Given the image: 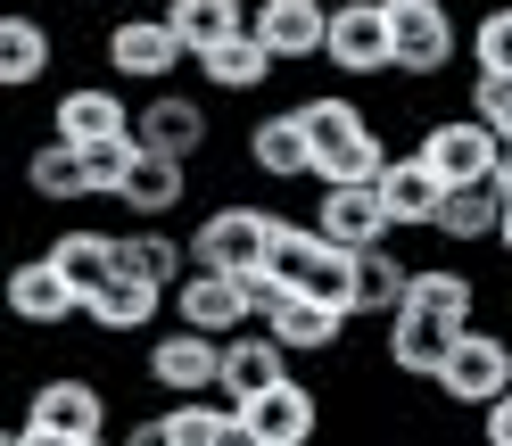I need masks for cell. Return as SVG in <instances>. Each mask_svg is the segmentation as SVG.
<instances>
[{
    "instance_id": "cell-1",
    "label": "cell",
    "mask_w": 512,
    "mask_h": 446,
    "mask_svg": "<svg viewBox=\"0 0 512 446\" xmlns=\"http://www.w3.org/2000/svg\"><path fill=\"white\" fill-rule=\"evenodd\" d=\"M0 438L9 446H100L108 438V389L83 372H50Z\"/></svg>"
},
{
    "instance_id": "cell-2",
    "label": "cell",
    "mask_w": 512,
    "mask_h": 446,
    "mask_svg": "<svg viewBox=\"0 0 512 446\" xmlns=\"http://www.w3.org/2000/svg\"><path fill=\"white\" fill-rule=\"evenodd\" d=\"M273 207H248V199H215L199 223H190V265H223V273H256L273 257Z\"/></svg>"
},
{
    "instance_id": "cell-3",
    "label": "cell",
    "mask_w": 512,
    "mask_h": 446,
    "mask_svg": "<svg viewBox=\"0 0 512 446\" xmlns=\"http://www.w3.org/2000/svg\"><path fill=\"white\" fill-rule=\"evenodd\" d=\"M430 389L455 405V413H479V405H496L512 389V331H488V323H463L455 339V356H446V372L430 380Z\"/></svg>"
},
{
    "instance_id": "cell-4",
    "label": "cell",
    "mask_w": 512,
    "mask_h": 446,
    "mask_svg": "<svg viewBox=\"0 0 512 446\" xmlns=\"http://www.w3.org/2000/svg\"><path fill=\"white\" fill-rule=\"evenodd\" d=\"M323 58L347 83H372V75H397V25H389V0H331V42Z\"/></svg>"
},
{
    "instance_id": "cell-5",
    "label": "cell",
    "mask_w": 512,
    "mask_h": 446,
    "mask_svg": "<svg viewBox=\"0 0 512 446\" xmlns=\"http://www.w3.org/2000/svg\"><path fill=\"white\" fill-rule=\"evenodd\" d=\"M389 25H397V75L405 83H438L463 58V25L446 0H389Z\"/></svg>"
},
{
    "instance_id": "cell-6",
    "label": "cell",
    "mask_w": 512,
    "mask_h": 446,
    "mask_svg": "<svg viewBox=\"0 0 512 446\" xmlns=\"http://www.w3.org/2000/svg\"><path fill=\"white\" fill-rule=\"evenodd\" d=\"M100 58H108L116 83H174L182 58H190V42L174 34V17L157 9V17H116L108 42H100Z\"/></svg>"
},
{
    "instance_id": "cell-7",
    "label": "cell",
    "mask_w": 512,
    "mask_h": 446,
    "mask_svg": "<svg viewBox=\"0 0 512 446\" xmlns=\"http://www.w3.org/2000/svg\"><path fill=\"white\" fill-rule=\"evenodd\" d=\"M141 372H149V389H157V397H199V389H223V339H215V331H199V323H174V331H157V339H149Z\"/></svg>"
},
{
    "instance_id": "cell-8",
    "label": "cell",
    "mask_w": 512,
    "mask_h": 446,
    "mask_svg": "<svg viewBox=\"0 0 512 446\" xmlns=\"http://www.w3.org/2000/svg\"><path fill=\"white\" fill-rule=\"evenodd\" d=\"M133 446H240V405L223 389H199V397H166V413L124 430Z\"/></svg>"
},
{
    "instance_id": "cell-9",
    "label": "cell",
    "mask_w": 512,
    "mask_h": 446,
    "mask_svg": "<svg viewBox=\"0 0 512 446\" xmlns=\"http://www.w3.org/2000/svg\"><path fill=\"white\" fill-rule=\"evenodd\" d=\"M430 157V166L446 174V182H488L496 166H504V133L479 108H463V116H438V124H422V141H413Z\"/></svg>"
},
{
    "instance_id": "cell-10",
    "label": "cell",
    "mask_w": 512,
    "mask_h": 446,
    "mask_svg": "<svg viewBox=\"0 0 512 446\" xmlns=\"http://www.w3.org/2000/svg\"><path fill=\"white\" fill-rule=\"evenodd\" d=\"M174 323H199L215 339H232L256 323V298H248V273H223V265H190L174 281Z\"/></svg>"
},
{
    "instance_id": "cell-11",
    "label": "cell",
    "mask_w": 512,
    "mask_h": 446,
    "mask_svg": "<svg viewBox=\"0 0 512 446\" xmlns=\"http://www.w3.org/2000/svg\"><path fill=\"white\" fill-rule=\"evenodd\" d=\"M0 298H9V314H17L25 331H67L75 314H83V290L58 273L50 248H42V257H17V273L0 281Z\"/></svg>"
},
{
    "instance_id": "cell-12",
    "label": "cell",
    "mask_w": 512,
    "mask_h": 446,
    "mask_svg": "<svg viewBox=\"0 0 512 446\" xmlns=\"http://www.w3.org/2000/svg\"><path fill=\"white\" fill-rule=\"evenodd\" d=\"M314 430H323V397H314L298 372L240 405V446H306Z\"/></svg>"
},
{
    "instance_id": "cell-13",
    "label": "cell",
    "mask_w": 512,
    "mask_h": 446,
    "mask_svg": "<svg viewBox=\"0 0 512 446\" xmlns=\"http://www.w3.org/2000/svg\"><path fill=\"white\" fill-rule=\"evenodd\" d=\"M455 339H463V323H446V314H430V306H397L389 314V339H380V356H389V372L397 380H438L446 372V356H455Z\"/></svg>"
},
{
    "instance_id": "cell-14",
    "label": "cell",
    "mask_w": 512,
    "mask_h": 446,
    "mask_svg": "<svg viewBox=\"0 0 512 446\" xmlns=\"http://www.w3.org/2000/svg\"><path fill=\"white\" fill-rule=\"evenodd\" d=\"M248 34L265 42L281 67H306L331 42V0H248Z\"/></svg>"
},
{
    "instance_id": "cell-15",
    "label": "cell",
    "mask_w": 512,
    "mask_h": 446,
    "mask_svg": "<svg viewBox=\"0 0 512 446\" xmlns=\"http://www.w3.org/2000/svg\"><path fill=\"white\" fill-rule=\"evenodd\" d=\"M133 116H141V108L124 100L116 83H67V91L50 100V133L75 141V149H91V141H124V133H133Z\"/></svg>"
},
{
    "instance_id": "cell-16",
    "label": "cell",
    "mask_w": 512,
    "mask_h": 446,
    "mask_svg": "<svg viewBox=\"0 0 512 446\" xmlns=\"http://www.w3.org/2000/svg\"><path fill=\"white\" fill-rule=\"evenodd\" d=\"M306 215L323 223V240H339V248H372V240L397 232L389 199H380V182H323V199H314Z\"/></svg>"
},
{
    "instance_id": "cell-17",
    "label": "cell",
    "mask_w": 512,
    "mask_h": 446,
    "mask_svg": "<svg viewBox=\"0 0 512 446\" xmlns=\"http://www.w3.org/2000/svg\"><path fill=\"white\" fill-rule=\"evenodd\" d=\"M166 306H174V290H166V281H141V273H108L100 290L83 298V323H91V331H108V339H133V331H149Z\"/></svg>"
},
{
    "instance_id": "cell-18",
    "label": "cell",
    "mask_w": 512,
    "mask_h": 446,
    "mask_svg": "<svg viewBox=\"0 0 512 446\" xmlns=\"http://www.w3.org/2000/svg\"><path fill=\"white\" fill-rule=\"evenodd\" d=\"M273 323V339L290 347V356H339V339H347V323H356V314H347L339 298H314V290H281V306L265 314Z\"/></svg>"
},
{
    "instance_id": "cell-19",
    "label": "cell",
    "mask_w": 512,
    "mask_h": 446,
    "mask_svg": "<svg viewBox=\"0 0 512 446\" xmlns=\"http://www.w3.org/2000/svg\"><path fill=\"white\" fill-rule=\"evenodd\" d=\"M133 133L149 149H174V157H199L215 141V108L199 100V91H149L141 116H133Z\"/></svg>"
},
{
    "instance_id": "cell-20",
    "label": "cell",
    "mask_w": 512,
    "mask_h": 446,
    "mask_svg": "<svg viewBox=\"0 0 512 446\" xmlns=\"http://www.w3.org/2000/svg\"><path fill=\"white\" fill-rule=\"evenodd\" d=\"M248 174H265V182H314V141H306V116L298 108H265L248 124Z\"/></svg>"
},
{
    "instance_id": "cell-21",
    "label": "cell",
    "mask_w": 512,
    "mask_h": 446,
    "mask_svg": "<svg viewBox=\"0 0 512 446\" xmlns=\"http://www.w3.org/2000/svg\"><path fill=\"white\" fill-rule=\"evenodd\" d=\"M290 364H298V356L273 339V323H248V331L223 339V397H232V405L265 397L273 380H290Z\"/></svg>"
},
{
    "instance_id": "cell-22",
    "label": "cell",
    "mask_w": 512,
    "mask_h": 446,
    "mask_svg": "<svg viewBox=\"0 0 512 446\" xmlns=\"http://www.w3.org/2000/svg\"><path fill=\"white\" fill-rule=\"evenodd\" d=\"M190 67H199V83H215L223 100H256V91L273 83V67H281V58H273L265 42H256L248 25H240V34H223V42H207L199 58H190Z\"/></svg>"
},
{
    "instance_id": "cell-23",
    "label": "cell",
    "mask_w": 512,
    "mask_h": 446,
    "mask_svg": "<svg viewBox=\"0 0 512 446\" xmlns=\"http://www.w3.org/2000/svg\"><path fill=\"white\" fill-rule=\"evenodd\" d=\"M380 199H389L397 232H430V223H438V199H446V174L430 166L422 149H397L389 166H380Z\"/></svg>"
},
{
    "instance_id": "cell-24",
    "label": "cell",
    "mask_w": 512,
    "mask_h": 446,
    "mask_svg": "<svg viewBox=\"0 0 512 446\" xmlns=\"http://www.w3.org/2000/svg\"><path fill=\"white\" fill-rule=\"evenodd\" d=\"M504 207H512V190H504L496 174H488V182H446V199H438V223H430V232H438L446 248H479V240H496Z\"/></svg>"
},
{
    "instance_id": "cell-25",
    "label": "cell",
    "mask_w": 512,
    "mask_h": 446,
    "mask_svg": "<svg viewBox=\"0 0 512 446\" xmlns=\"http://www.w3.org/2000/svg\"><path fill=\"white\" fill-rule=\"evenodd\" d=\"M182 199H190V157H174V149H149V141H141L133 174H124V190H116V207L157 223V215H182Z\"/></svg>"
},
{
    "instance_id": "cell-26",
    "label": "cell",
    "mask_w": 512,
    "mask_h": 446,
    "mask_svg": "<svg viewBox=\"0 0 512 446\" xmlns=\"http://www.w3.org/2000/svg\"><path fill=\"white\" fill-rule=\"evenodd\" d=\"M413 298V265L397 257L389 240L356 248V281H347V306H356V323H389V314Z\"/></svg>"
},
{
    "instance_id": "cell-27",
    "label": "cell",
    "mask_w": 512,
    "mask_h": 446,
    "mask_svg": "<svg viewBox=\"0 0 512 446\" xmlns=\"http://www.w3.org/2000/svg\"><path fill=\"white\" fill-rule=\"evenodd\" d=\"M58 67V42L34 9H0V91H34Z\"/></svg>"
},
{
    "instance_id": "cell-28",
    "label": "cell",
    "mask_w": 512,
    "mask_h": 446,
    "mask_svg": "<svg viewBox=\"0 0 512 446\" xmlns=\"http://www.w3.org/2000/svg\"><path fill=\"white\" fill-rule=\"evenodd\" d=\"M25 190H34L42 207H75V199H91L83 149H75V141H58V133H42L34 149H25Z\"/></svg>"
},
{
    "instance_id": "cell-29",
    "label": "cell",
    "mask_w": 512,
    "mask_h": 446,
    "mask_svg": "<svg viewBox=\"0 0 512 446\" xmlns=\"http://www.w3.org/2000/svg\"><path fill=\"white\" fill-rule=\"evenodd\" d=\"M116 257H124V273H141V281H166V290H174V281L190 273V240H174L166 232V223H133V232H116Z\"/></svg>"
},
{
    "instance_id": "cell-30",
    "label": "cell",
    "mask_w": 512,
    "mask_h": 446,
    "mask_svg": "<svg viewBox=\"0 0 512 446\" xmlns=\"http://www.w3.org/2000/svg\"><path fill=\"white\" fill-rule=\"evenodd\" d=\"M50 257H58V273H67L83 298L100 290L108 273H124V257H116V232H83V223H67V232L50 240Z\"/></svg>"
},
{
    "instance_id": "cell-31",
    "label": "cell",
    "mask_w": 512,
    "mask_h": 446,
    "mask_svg": "<svg viewBox=\"0 0 512 446\" xmlns=\"http://www.w3.org/2000/svg\"><path fill=\"white\" fill-rule=\"evenodd\" d=\"M413 306L446 314V323H479V281L463 265H413Z\"/></svg>"
},
{
    "instance_id": "cell-32",
    "label": "cell",
    "mask_w": 512,
    "mask_h": 446,
    "mask_svg": "<svg viewBox=\"0 0 512 446\" xmlns=\"http://www.w3.org/2000/svg\"><path fill=\"white\" fill-rule=\"evenodd\" d=\"M166 17H174V34L190 42V58H199L207 42H223V34L248 25V0H166Z\"/></svg>"
},
{
    "instance_id": "cell-33",
    "label": "cell",
    "mask_w": 512,
    "mask_h": 446,
    "mask_svg": "<svg viewBox=\"0 0 512 446\" xmlns=\"http://www.w3.org/2000/svg\"><path fill=\"white\" fill-rule=\"evenodd\" d=\"M463 58H471V75H512V0H488V9L471 17Z\"/></svg>"
},
{
    "instance_id": "cell-34",
    "label": "cell",
    "mask_w": 512,
    "mask_h": 446,
    "mask_svg": "<svg viewBox=\"0 0 512 446\" xmlns=\"http://www.w3.org/2000/svg\"><path fill=\"white\" fill-rule=\"evenodd\" d=\"M133 157H141V133H124V141H91V149H83L91 199H116V190H124V174H133Z\"/></svg>"
},
{
    "instance_id": "cell-35",
    "label": "cell",
    "mask_w": 512,
    "mask_h": 446,
    "mask_svg": "<svg viewBox=\"0 0 512 446\" xmlns=\"http://www.w3.org/2000/svg\"><path fill=\"white\" fill-rule=\"evenodd\" d=\"M471 108L512 141V75H471Z\"/></svg>"
},
{
    "instance_id": "cell-36",
    "label": "cell",
    "mask_w": 512,
    "mask_h": 446,
    "mask_svg": "<svg viewBox=\"0 0 512 446\" xmlns=\"http://www.w3.org/2000/svg\"><path fill=\"white\" fill-rule=\"evenodd\" d=\"M479 438H488V446H512V389H504L496 405H479Z\"/></svg>"
},
{
    "instance_id": "cell-37",
    "label": "cell",
    "mask_w": 512,
    "mask_h": 446,
    "mask_svg": "<svg viewBox=\"0 0 512 446\" xmlns=\"http://www.w3.org/2000/svg\"><path fill=\"white\" fill-rule=\"evenodd\" d=\"M496 248H504V257H512V207H504V223H496Z\"/></svg>"
},
{
    "instance_id": "cell-38",
    "label": "cell",
    "mask_w": 512,
    "mask_h": 446,
    "mask_svg": "<svg viewBox=\"0 0 512 446\" xmlns=\"http://www.w3.org/2000/svg\"><path fill=\"white\" fill-rule=\"evenodd\" d=\"M496 182H504V190H512V141H504V166H496Z\"/></svg>"
},
{
    "instance_id": "cell-39",
    "label": "cell",
    "mask_w": 512,
    "mask_h": 446,
    "mask_svg": "<svg viewBox=\"0 0 512 446\" xmlns=\"http://www.w3.org/2000/svg\"><path fill=\"white\" fill-rule=\"evenodd\" d=\"M67 9H108V0H67Z\"/></svg>"
}]
</instances>
